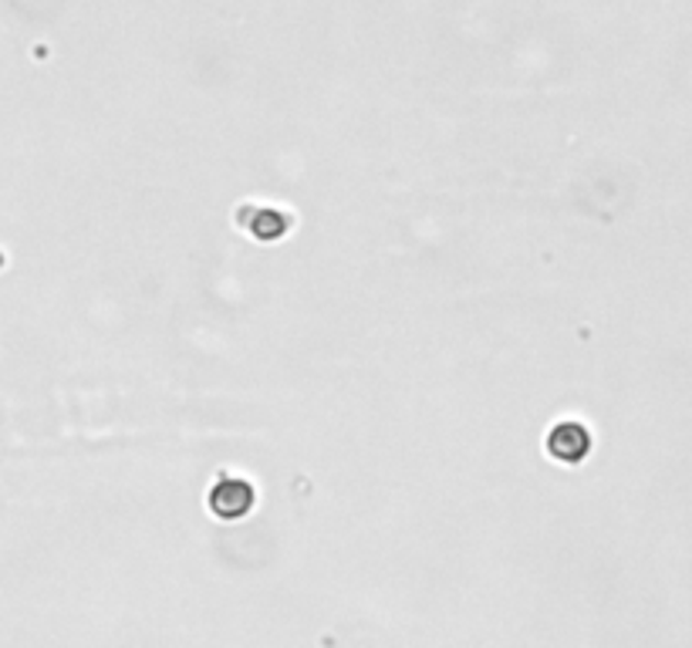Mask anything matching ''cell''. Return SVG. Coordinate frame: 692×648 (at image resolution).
<instances>
[{
  "instance_id": "cell-1",
  "label": "cell",
  "mask_w": 692,
  "mask_h": 648,
  "mask_svg": "<svg viewBox=\"0 0 692 648\" xmlns=\"http://www.w3.org/2000/svg\"><path fill=\"white\" fill-rule=\"evenodd\" d=\"M257 503V493L241 477H220L210 487V511L220 521H244Z\"/></svg>"
},
{
  "instance_id": "cell-2",
  "label": "cell",
  "mask_w": 692,
  "mask_h": 648,
  "mask_svg": "<svg viewBox=\"0 0 692 648\" xmlns=\"http://www.w3.org/2000/svg\"><path fill=\"white\" fill-rule=\"evenodd\" d=\"M591 446H594L591 433L581 423H558L547 433V453L558 462H568V467H578V462H584Z\"/></svg>"
},
{
  "instance_id": "cell-3",
  "label": "cell",
  "mask_w": 692,
  "mask_h": 648,
  "mask_svg": "<svg viewBox=\"0 0 692 648\" xmlns=\"http://www.w3.org/2000/svg\"><path fill=\"white\" fill-rule=\"evenodd\" d=\"M237 223L247 230V234L260 244H277L281 237H288L291 220L281 210H267V206H241Z\"/></svg>"
}]
</instances>
